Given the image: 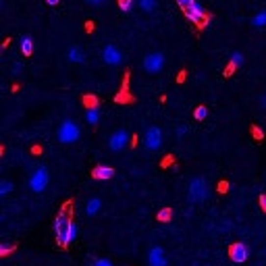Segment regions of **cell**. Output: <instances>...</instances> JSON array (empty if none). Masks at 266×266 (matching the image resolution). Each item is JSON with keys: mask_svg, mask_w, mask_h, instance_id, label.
I'll use <instances>...</instances> for the list:
<instances>
[{"mask_svg": "<svg viewBox=\"0 0 266 266\" xmlns=\"http://www.w3.org/2000/svg\"><path fill=\"white\" fill-rule=\"evenodd\" d=\"M56 137L60 144H75V141H79V137H81V129H79V125L73 121V119H65L63 123L58 125V131H56Z\"/></svg>", "mask_w": 266, "mask_h": 266, "instance_id": "obj_1", "label": "cell"}, {"mask_svg": "<svg viewBox=\"0 0 266 266\" xmlns=\"http://www.w3.org/2000/svg\"><path fill=\"white\" fill-rule=\"evenodd\" d=\"M208 193H210V187H208L206 179H202V177H196V179H191L189 189H187L189 202H193V204L206 202V200H208Z\"/></svg>", "mask_w": 266, "mask_h": 266, "instance_id": "obj_2", "label": "cell"}, {"mask_svg": "<svg viewBox=\"0 0 266 266\" xmlns=\"http://www.w3.org/2000/svg\"><path fill=\"white\" fill-rule=\"evenodd\" d=\"M48 183H50V173H48V168L42 164V166L35 168V171L31 173V177H29V189L33 193H42L48 187Z\"/></svg>", "mask_w": 266, "mask_h": 266, "instance_id": "obj_3", "label": "cell"}, {"mask_svg": "<svg viewBox=\"0 0 266 266\" xmlns=\"http://www.w3.org/2000/svg\"><path fill=\"white\" fill-rule=\"evenodd\" d=\"M162 146V131L160 127H148L144 133V148L150 150V152H158Z\"/></svg>", "mask_w": 266, "mask_h": 266, "instance_id": "obj_4", "label": "cell"}, {"mask_svg": "<svg viewBox=\"0 0 266 266\" xmlns=\"http://www.w3.org/2000/svg\"><path fill=\"white\" fill-rule=\"evenodd\" d=\"M144 71L146 73H150V75H154V73H160L162 71V67H164V54L162 52H150V54H146V58H144Z\"/></svg>", "mask_w": 266, "mask_h": 266, "instance_id": "obj_5", "label": "cell"}, {"mask_svg": "<svg viewBox=\"0 0 266 266\" xmlns=\"http://www.w3.org/2000/svg\"><path fill=\"white\" fill-rule=\"evenodd\" d=\"M102 60L110 67H121L123 65V50L119 46H114V44H108V46H104V50H102Z\"/></svg>", "mask_w": 266, "mask_h": 266, "instance_id": "obj_6", "label": "cell"}, {"mask_svg": "<svg viewBox=\"0 0 266 266\" xmlns=\"http://www.w3.org/2000/svg\"><path fill=\"white\" fill-rule=\"evenodd\" d=\"M129 144V133L125 129H117L112 133V135L108 137V148L110 152H121V150H125Z\"/></svg>", "mask_w": 266, "mask_h": 266, "instance_id": "obj_7", "label": "cell"}, {"mask_svg": "<svg viewBox=\"0 0 266 266\" xmlns=\"http://www.w3.org/2000/svg\"><path fill=\"white\" fill-rule=\"evenodd\" d=\"M247 256H250V250H247V245L241 243V241H237V243H233L231 247H229V258H231L233 262H237V264H243L247 260Z\"/></svg>", "mask_w": 266, "mask_h": 266, "instance_id": "obj_8", "label": "cell"}, {"mask_svg": "<svg viewBox=\"0 0 266 266\" xmlns=\"http://www.w3.org/2000/svg\"><path fill=\"white\" fill-rule=\"evenodd\" d=\"M69 225H71V218L67 216V212H65V210H63V212H58V216L54 218V233H56V243H60V239L65 237V233H67Z\"/></svg>", "mask_w": 266, "mask_h": 266, "instance_id": "obj_9", "label": "cell"}, {"mask_svg": "<svg viewBox=\"0 0 266 266\" xmlns=\"http://www.w3.org/2000/svg\"><path fill=\"white\" fill-rule=\"evenodd\" d=\"M185 15H187V19L191 21V23H200L204 17H206V11H204V6L200 4V2H193L189 4V6H185Z\"/></svg>", "mask_w": 266, "mask_h": 266, "instance_id": "obj_10", "label": "cell"}, {"mask_svg": "<svg viewBox=\"0 0 266 266\" xmlns=\"http://www.w3.org/2000/svg\"><path fill=\"white\" fill-rule=\"evenodd\" d=\"M148 264L150 266H166V256H164V250L162 247H152L148 252Z\"/></svg>", "mask_w": 266, "mask_h": 266, "instance_id": "obj_11", "label": "cell"}, {"mask_svg": "<svg viewBox=\"0 0 266 266\" xmlns=\"http://www.w3.org/2000/svg\"><path fill=\"white\" fill-rule=\"evenodd\" d=\"M92 175H94V179L108 181V179H112V177H114V166H110V164H100V166L94 168Z\"/></svg>", "mask_w": 266, "mask_h": 266, "instance_id": "obj_12", "label": "cell"}, {"mask_svg": "<svg viewBox=\"0 0 266 266\" xmlns=\"http://www.w3.org/2000/svg\"><path fill=\"white\" fill-rule=\"evenodd\" d=\"M67 60H69V63L81 65V63H85V52L79 48V46H71V48L67 50Z\"/></svg>", "mask_w": 266, "mask_h": 266, "instance_id": "obj_13", "label": "cell"}, {"mask_svg": "<svg viewBox=\"0 0 266 266\" xmlns=\"http://www.w3.org/2000/svg\"><path fill=\"white\" fill-rule=\"evenodd\" d=\"M77 233H79V229H77V225L71 220V225H69V229H67V233H65V237L60 239V243L58 245H63V247H67V245H71L77 239Z\"/></svg>", "mask_w": 266, "mask_h": 266, "instance_id": "obj_14", "label": "cell"}, {"mask_svg": "<svg viewBox=\"0 0 266 266\" xmlns=\"http://www.w3.org/2000/svg\"><path fill=\"white\" fill-rule=\"evenodd\" d=\"M100 208H102V200L100 198H90V200H87V204H85V214L94 216V214H98V212H100Z\"/></svg>", "mask_w": 266, "mask_h": 266, "instance_id": "obj_15", "label": "cell"}, {"mask_svg": "<svg viewBox=\"0 0 266 266\" xmlns=\"http://www.w3.org/2000/svg\"><path fill=\"white\" fill-rule=\"evenodd\" d=\"M85 121L90 123V125H98L100 123V108L96 104H92L90 108L85 110Z\"/></svg>", "mask_w": 266, "mask_h": 266, "instance_id": "obj_16", "label": "cell"}, {"mask_svg": "<svg viewBox=\"0 0 266 266\" xmlns=\"http://www.w3.org/2000/svg\"><path fill=\"white\" fill-rule=\"evenodd\" d=\"M19 50L23 52L25 56H29L33 52V40L29 38V35H21V38H19Z\"/></svg>", "mask_w": 266, "mask_h": 266, "instance_id": "obj_17", "label": "cell"}, {"mask_svg": "<svg viewBox=\"0 0 266 266\" xmlns=\"http://www.w3.org/2000/svg\"><path fill=\"white\" fill-rule=\"evenodd\" d=\"M229 63H231V67H233V69H239V67H243L245 58H243V54H241V52L233 50L231 54H229Z\"/></svg>", "mask_w": 266, "mask_h": 266, "instance_id": "obj_18", "label": "cell"}, {"mask_svg": "<svg viewBox=\"0 0 266 266\" xmlns=\"http://www.w3.org/2000/svg\"><path fill=\"white\" fill-rule=\"evenodd\" d=\"M252 27H266V8L264 11H258L254 17H252Z\"/></svg>", "mask_w": 266, "mask_h": 266, "instance_id": "obj_19", "label": "cell"}, {"mask_svg": "<svg viewBox=\"0 0 266 266\" xmlns=\"http://www.w3.org/2000/svg\"><path fill=\"white\" fill-rule=\"evenodd\" d=\"M137 6L144 13H154L156 6H158V0H137Z\"/></svg>", "mask_w": 266, "mask_h": 266, "instance_id": "obj_20", "label": "cell"}, {"mask_svg": "<svg viewBox=\"0 0 266 266\" xmlns=\"http://www.w3.org/2000/svg\"><path fill=\"white\" fill-rule=\"evenodd\" d=\"M13 181H8V179H4V181H0V196H8V193L13 191Z\"/></svg>", "mask_w": 266, "mask_h": 266, "instance_id": "obj_21", "label": "cell"}, {"mask_svg": "<svg viewBox=\"0 0 266 266\" xmlns=\"http://www.w3.org/2000/svg\"><path fill=\"white\" fill-rule=\"evenodd\" d=\"M193 117H196L198 121H204L208 117V108H206V106H198V108L193 110Z\"/></svg>", "mask_w": 266, "mask_h": 266, "instance_id": "obj_22", "label": "cell"}, {"mask_svg": "<svg viewBox=\"0 0 266 266\" xmlns=\"http://www.w3.org/2000/svg\"><path fill=\"white\" fill-rule=\"evenodd\" d=\"M173 218V212L171 208H162L160 212H158V220H162V223H168V220Z\"/></svg>", "mask_w": 266, "mask_h": 266, "instance_id": "obj_23", "label": "cell"}, {"mask_svg": "<svg viewBox=\"0 0 266 266\" xmlns=\"http://www.w3.org/2000/svg\"><path fill=\"white\" fill-rule=\"evenodd\" d=\"M117 2H119V8L123 13H129L133 8V0H117Z\"/></svg>", "mask_w": 266, "mask_h": 266, "instance_id": "obj_24", "label": "cell"}, {"mask_svg": "<svg viewBox=\"0 0 266 266\" xmlns=\"http://www.w3.org/2000/svg\"><path fill=\"white\" fill-rule=\"evenodd\" d=\"M13 250H15V247H13L11 243H6V241H4V243H0V256H8Z\"/></svg>", "mask_w": 266, "mask_h": 266, "instance_id": "obj_25", "label": "cell"}, {"mask_svg": "<svg viewBox=\"0 0 266 266\" xmlns=\"http://www.w3.org/2000/svg\"><path fill=\"white\" fill-rule=\"evenodd\" d=\"M85 2L90 4V6H94V8H100V6H106V4H108L110 0H85Z\"/></svg>", "mask_w": 266, "mask_h": 266, "instance_id": "obj_26", "label": "cell"}, {"mask_svg": "<svg viewBox=\"0 0 266 266\" xmlns=\"http://www.w3.org/2000/svg\"><path fill=\"white\" fill-rule=\"evenodd\" d=\"M94 266H112V262H110V260H106V258H102V260H96Z\"/></svg>", "mask_w": 266, "mask_h": 266, "instance_id": "obj_27", "label": "cell"}, {"mask_svg": "<svg viewBox=\"0 0 266 266\" xmlns=\"http://www.w3.org/2000/svg\"><path fill=\"white\" fill-rule=\"evenodd\" d=\"M185 133H187V127H185V125L183 127H177V137H183Z\"/></svg>", "mask_w": 266, "mask_h": 266, "instance_id": "obj_28", "label": "cell"}, {"mask_svg": "<svg viewBox=\"0 0 266 266\" xmlns=\"http://www.w3.org/2000/svg\"><path fill=\"white\" fill-rule=\"evenodd\" d=\"M177 2H179V4H181V6L185 8V6H189V4L193 2V0H177Z\"/></svg>", "mask_w": 266, "mask_h": 266, "instance_id": "obj_29", "label": "cell"}, {"mask_svg": "<svg viewBox=\"0 0 266 266\" xmlns=\"http://www.w3.org/2000/svg\"><path fill=\"white\" fill-rule=\"evenodd\" d=\"M260 206H262V210L266 212V193H264V196H260Z\"/></svg>", "mask_w": 266, "mask_h": 266, "instance_id": "obj_30", "label": "cell"}, {"mask_svg": "<svg viewBox=\"0 0 266 266\" xmlns=\"http://www.w3.org/2000/svg\"><path fill=\"white\" fill-rule=\"evenodd\" d=\"M260 106H262V108H266V94L260 96Z\"/></svg>", "mask_w": 266, "mask_h": 266, "instance_id": "obj_31", "label": "cell"}, {"mask_svg": "<svg viewBox=\"0 0 266 266\" xmlns=\"http://www.w3.org/2000/svg\"><path fill=\"white\" fill-rule=\"evenodd\" d=\"M21 67H23V65L17 63V65H15V69H13V73H15V75H17V73H21Z\"/></svg>", "mask_w": 266, "mask_h": 266, "instance_id": "obj_32", "label": "cell"}, {"mask_svg": "<svg viewBox=\"0 0 266 266\" xmlns=\"http://www.w3.org/2000/svg\"><path fill=\"white\" fill-rule=\"evenodd\" d=\"M46 2H48V4H50V6H56V4H58V2H60V0H46Z\"/></svg>", "mask_w": 266, "mask_h": 266, "instance_id": "obj_33", "label": "cell"}, {"mask_svg": "<svg viewBox=\"0 0 266 266\" xmlns=\"http://www.w3.org/2000/svg\"><path fill=\"white\" fill-rule=\"evenodd\" d=\"M264 258H266V254H264Z\"/></svg>", "mask_w": 266, "mask_h": 266, "instance_id": "obj_34", "label": "cell"}]
</instances>
